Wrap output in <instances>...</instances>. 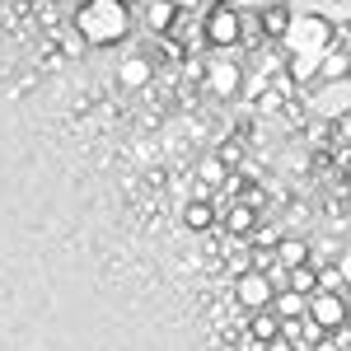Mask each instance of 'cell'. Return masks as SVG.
<instances>
[{
    "instance_id": "obj_1",
    "label": "cell",
    "mask_w": 351,
    "mask_h": 351,
    "mask_svg": "<svg viewBox=\"0 0 351 351\" xmlns=\"http://www.w3.org/2000/svg\"><path fill=\"white\" fill-rule=\"evenodd\" d=\"M132 24L127 5L122 0H89L80 14H75V28H80L84 43H117Z\"/></svg>"
},
{
    "instance_id": "obj_2",
    "label": "cell",
    "mask_w": 351,
    "mask_h": 351,
    "mask_svg": "<svg viewBox=\"0 0 351 351\" xmlns=\"http://www.w3.org/2000/svg\"><path fill=\"white\" fill-rule=\"evenodd\" d=\"M281 43H286L291 52H328V47L337 43V24H328L324 14H291Z\"/></svg>"
},
{
    "instance_id": "obj_3",
    "label": "cell",
    "mask_w": 351,
    "mask_h": 351,
    "mask_svg": "<svg viewBox=\"0 0 351 351\" xmlns=\"http://www.w3.org/2000/svg\"><path fill=\"white\" fill-rule=\"evenodd\" d=\"M309 112H314V117H324V122H337L342 112H351V75H337V80H314Z\"/></svg>"
},
{
    "instance_id": "obj_4",
    "label": "cell",
    "mask_w": 351,
    "mask_h": 351,
    "mask_svg": "<svg viewBox=\"0 0 351 351\" xmlns=\"http://www.w3.org/2000/svg\"><path fill=\"white\" fill-rule=\"evenodd\" d=\"M347 300H342V291H319V295L309 300V319H314V328H324V332H332V328H347Z\"/></svg>"
},
{
    "instance_id": "obj_5",
    "label": "cell",
    "mask_w": 351,
    "mask_h": 351,
    "mask_svg": "<svg viewBox=\"0 0 351 351\" xmlns=\"http://www.w3.org/2000/svg\"><path fill=\"white\" fill-rule=\"evenodd\" d=\"M206 43H211V47H234V43H239V10L216 5V10L206 14Z\"/></svg>"
},
{
    "instance_id": "obj_6",
    "label": "cell",
    "mask_w": 351,
    "mask_h": 351,
    "mask_svg": "<svg viewBox=\"0 0 351 351\" xmlns=\"http://www.w3.org/2000/svg\"><path fill=\"white\" fill-rule=\"evenodd\" d=\"M234 300L243 309H267L271 304V276L267 271H243L239 286H234Z\"/></svg>"
},
{
    "instance_id": "obj_7",
    "label": "cell",
    "mask_w": 351,
    "mask_h": 351,
    "mask_svg": "<svg viewBox=\"0 0 351 351\" xmlns=\"http://www.w3.org/2000/svg\"><path fill=\"white\" fill-rule=\"evenodd\" d=\"M286 5H291V14H324L337 28L351 24V0H286Z\"/></svg>"
},
{
    "instance_id": "obj_8",
    "label": "cell",
    "mask_w": 351,
    "mask_h": 351,
    "mask_svg": "<svg viewBox=\"0 0 351 351\" xmlns=\"http://www.w3.org/2000/svg\"><path fill=\"white\" fill-rule=\"evenodd\" d=\"M206 84H211L216 94H239V84H243V71L234 66V61H216V66L206 71Z\"/></svg>"
},
{
    "instance_id": "obj_9",
    "label": "cell",
    "mask_w": 351,
    "mask_h": 351,
    "mask_svg": "<svg viewBox=\"0 0 351 351\" xmlns=\"http://www.w3.org/2000/svg\"><path fill=\"white\" fill-rule=\"evenodd\" d=\"M337 75H351V56H347V52H332V47H328L324 61H319V75H314V80H337Z\"/></svg>"
},
{
    "instance_id": "obj_10",
    "label": "cell",
    "mask_w": 351,
    "mask_h": 351,
    "mask_svg": "<svg viewBox=\"0 0 351 351\" xmlns=\"http://www.w3.org/2000/svg\"><path fill=\"white\" fill-rule=\"evenodd\" d=\"M286 286L300 291V295H314V291H319V271L304 267V263H300V267H286Z\"/></svg>"
},
{
    "instance_id": "obj_11",
    "label": "cell",
    "mask_w": 351,
    "mask_h": 351,
    "mask_svg": "<svg viewBox=\"0 0 351 351\" xmlns=\"http://www.w3.org/2000/svg\"><path fill=\"white\" fill-rule=\"evenodd\" d=\"M286 24H291V5H286V0H281V5H263V28H267L271 38H281Z\"/></svg>"
},
{
    "instance_id": "obj_12",
    "label": "cell",
    "mask_w": 351,
    "mask_h": 351,
    "mask_svg": "<svg viewBox=\"0 0 351 351\" xmlns=\"http://www.w3.org/2000/svg\"><path fill=\"white\" fill-rule=\"evenodd\" d=\"M271 309L281 314V319H295V314H309V304L300 291H281V295H271Z\"/></svg>"
},
{
    "instance_id": "obj_13",
    "label": "cell",
    "mask_w": 351,
    "mask_h": 351,
    "mask_svg": "<svg viewBox=\"0 0 351 351\" xmlns=\"http://www.w3.org/2000/svg\"><path fill=\"white\" fill-rule=\"evenodd\" d=\"M253 225H258L253 206H234V211H225V230H234V234H253Z\"/></svg>"
},
{
    "instance_id": "obj_14",
    "label": "cell",
    "mask_w": 351,
    "mask_h": 351,
    "mask_svg": "<svg viewBox=\"0 0 351 351\" xmlns=\"http://www.w3.org/2000/svg\"><path fill=\"white\" fill-rule=\"evenodd\" d=\"M117 75H122V84H145V80H150V66H145L141 56H127Z\"/></svg>"
},
{
    "instance_id": "obj_15",
    "label": "cell",
    "mask_w": 351,
    "mask_h": 351,
    "mask_svg": "<svg viewBox=\"0 0 351 351\" xmlns=\"http://www.w3.org/2000/svg\"><path fill=\"white\" fill-rule=\"evenodd\" d=\"M276 248H281V267H300V263L309 258V248H304V239H281Z\"/></svg>"
},
{
    "instance_id": "obj_16",
    "label": "cell",
    "mask_w": 351,
    "mask_h": 351,
    "mask_svg": "<svg viewBox=\"0 0 351 351\" xmlns=\"http://www.w3.org/2000/svg\"><path fill=\"white\" fill-rule=\"evenodd\" d=\"M145 19H150V28H169L173 24V5H169V0H150Z\"/></svg>"
},
{
    "instance_id": "obj_17",
    "label": "cell",
    "mask_w": 351,
    "mask_h": 351,
    "mask_svg": "<svg viewBox=\"0 0 351 351\" xmlns=\"http://www.w3.org/2000/svg\"><path fill=\"white\" fill-rule=\"evenodd\" d=\"M183 220H188L192 230H206V225H211V220H216V211H211V206H206V202H192L188 211H183Z\"/></svg>"
},
{
    "instance_id": "obj_18",
    "label": "cell",
    "mask_w": 351,
    "mask_h": 351,
    "mask_svg": "<svg viewBox=\"0 0 351 351\" xmlns=\"http://www.w3.org/2000/svg\"><path fill=\"white\" fill-rule=\"evenodd\" d=\"M197 178H202V183H225V160H202Z\"/></svg>"
},
{
    "instance_id": "obj_19",
    "label": "cell",
    "mask_w": 351,
    "mask_h": 351,
    "mask_svg": "<svg viewBox=\"0 0 351 351\" xmlns=\"http://www.w3.org/2000/svg\"><path fill=\"white\" fill-rule=\"evenodd\" d=\"M253 332H258V337H276V319H271V314H258V319H253Z\"/></svg>"
},
{
    "instance_id": "obj_20",
    "label": "cell",
    "mask_w": 351,
    "mask_h": 351,
    "mask_svg": "<svg viewBox=\"0 0 351 351\" xmlns=\"http://www.w3.org/2000/svg\"><path fill=\"white\" fill-rule=\"evenodd\" d=\"M253 239L267 243V248H271V243H281V239H276V230H258V225H253Z\"/></svg>"
},
{
    "instance_id": "obj_21",
    "label": "cell",
    "mask_w": 351,
    "mask_h": 351,
    "mask_svg": "<svg viewBox=\"0 0 351 351\" xmlns=\"http://www.w3.org/2000/svg\"><path fill=\"white\" fill-rule=\"evenodd\" d=\"M337 271H342V281H351V248L342 253V258H337Z\"/></svg>"
},
{
    "instance_id": "obj_22",
    "label": "cell",
    "mask_w": 351,
    "mask_h": 351,
    "mask_svg": "<svg viewBox=\"0 0 351 351\" xmlns=\"http://www.w3.org/2000/svg\"><path fill=\"white\" fill-rule=\"evenodd\" d=\"M271 351H291V337H281V332H276V337H271Z\"/></svg>"
},
{
    "instance_id": "obj_23",
    "label": "cell",
    "mask_w": 351,
    "mask_h": 351,
    "mask_svg": "<svg viewBox=\"0 0 351 351\" xmlns=\"http://www.w3.org/2000/svg\"><path fill=\"white\" fill-rule=\"evenodd\" d=\"M337 122H342V136H347V141H351V112H342Z\"/></svg>"
},
{
    "instance_id": "obj_24",
    "label": "cell",
    "mask_w": 351,
    "mask_h": 351,
    "mask_svg": "<svg viewBox=\"0 0 351 351\" xmlns=\"http://www.w3.org/2000/svg\"><path fill=\"white\" fill-rule=\"evenodd\" d=\"M239 5H263V0H239Z\"/></svg>"
}]
</instances>
